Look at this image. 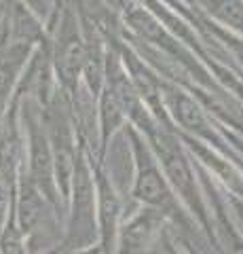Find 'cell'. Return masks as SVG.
<instances>
[{"label":"cell","mask_w":243,"mask_h":254,"mask_svg":"<svg viewBox=\"0 0 243 254\" xmlns=\"http://www.w3.org/2000/svg\"><path fill=\"white\" fill-rule=\"evenodd\" d=\"M154 146H156V150H159L163 163H165V170L169 174V178L174 180V185L182 190V193L191 195V189H193L191 172H188V165L184 161L182 153H180L178 144L174 142V138L165 136V133H156L154 136Z\"/></svg>","instance_id":"1"},{"label":"cell","mask_w":243,"mask_h":254,"mask_svg":"<svg viewBox=\"0 0 243 254\" xmlns=\"http://www.w3.org/2000/svg\"><path fill=\"white\" fill-rule=\"evenodd\" d=\"M83 64H85V49L78 38H72V41L66 43V47L59 53V60H57L61 78H64L66 83H72L74 76L81 72Z\"/></svg>","instance_id":"2"},{"label":"cell","mask_w":243,"mask_h":254,"mask_svg":"<svg viewBox=\"0 0 243 254\" xmlns=\"http://www.w3.org/2000/svg\"><path fill=\"white\" fill-rule=\"evenodd\" d=\"M174 106H176V117L180 119V123L184 127L199 133H207V123L203 119V113L199 110V106L184 93L174 95Z\"/></svg>","instance_id":"3"},{"label":"cell","mask_w":243,"mask_h":254,"mask_svg":"<svg viewBox=\"0 0 243 254\" xmlns=\"http://www.w3.org/2000/svg\"><path fill=\"white\" fill-rule=\"evenodd\" d=\"M136 193L140 199H144L148 203H159L165 199V189H163V182L154 170L142 172V176L138 180V187H136Z\"/></svg>","instance_id":"4"},{"label":"cell","mask_w":243,"mask_h":254,"mask_svg":"<svg viewBox=\"0 0 243 254\" xmlns=\"http://www.w3.org/2000/svg\"><path fill=\"white\" fill-rule=\"evenodd\" d=\"M127 19H129V23L133 26V30H136L138 34H142L144 38H148V41H154V43H161L163 41V30H161V26L146 11H142V9H131L127 13Z\"/></svg>","instance_id":"5"},{"label":"cell","mask_w":243,"mask_h":254,"mask_svg":"<svg viewBox=\"0 0 243 254\" xmlns=\"http://www.w3.org/2000/svg\"><path fill=\"white\" fill-rule=\"evenodd\" d=\"M211 9L224 21H229L237 28H243V4L239 0H211Z\"/></svg>","instance_id":"6"},{"label":"cell","mask_w":243,"mask_h":254,"mask_svg":"<svg viewBox=\"0 0 243 254\" xmlns=\"http://www.w3.org/2000/svg\"><path fill=\"white\" fill-rule=\"evenodd\" d=\"M38 210H41V203H38V197L34 195L32 189L23 190V199H21V222L23 227L30 229L38 218Z\"/></svg>","instance_id":"7"},{"label":"cell","mask_w":243,"mask_h":254,"mask_svg":"<svg viewBox=\"0 0 243 254\" xmlns=\"http://www.w3.org/2000/svg\"><path fill=\"white\" fill-rule=\"evenodd\" d=\"M11 74H13V70L6 64H0V93L6 91V87L11 83Z\"/></svg>","instance_id":"8"},{"label":"cell","mask_w":243,"mask_h":254,"mask_svg":"<svg viewBox=\"0 0 243 254\" xmlns=\"http://www.w3.org/2000/svg\"><path fill=\"white\" fill-rule=\"evenodd\" d=\"M233 254H243V246H241V244H235V248H233Z\"/></svg>","instance_id":"9"},{"label":"cell","mask_w":243,"mask_h":254,"mask_svg":"<svg viewBox=\"0 0 243 254\" xmlns=\"http://www.w3.org/2000/svg\"><path fill=\"white\" fill-rule=\"evenodd\" d=\"M239 53H241V58H243V47H239Z\"/></svg>","instance_id":"10"}]
</instances>
